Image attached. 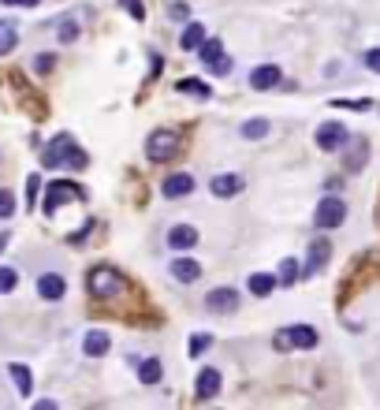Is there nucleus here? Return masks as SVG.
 <instances>
[{
    "instance_id": "1",
    "label": "nucleus",
    "mask_w": 380,
    "mask_h": 410,
    "mask_svg": "<svg viewBox=\"0 0 380 410\" xmlns=\"http://www.w3.org/2000/svg\"><path fill=\"white\" fill-rule=\"evenodd\" d=\"M41 164L45 168H86V153L75 145V138L71 135H56L53 142L45 145V153H41Z\"/></svg>"
},
{
    "instance_id": "2",
    "label": "nucleus",
    "mask_w": 380,
    "mask_h": 410,
    "mask_svg": "<svg viewBox=\"0 0 380 410\" xmlns=\"http://www.w3.org/2000/svg\"><path fill=\"white\" fill-rule=\"evenodd\" d=\"M272 347L276 351H313L317 347V332H313L309 324H291L284 332H276Z\"/></svg>"
},
{
    "instance_id": "3",
    "label": "nucleus",
    "mask_w": 380,
    "mask_h": 410,
    "mask_svg": "<svg viewBox=\"0 0 380 410\" xmlns=\"http://www.w3.org/2000/svg\"><path fill=\"white\" fill-rule=\"evenodd\" d=\"M86 287H90V294H97V299H112V294L123 291V276L115 272L112 265H97L86 276Z\"/></svg>"
},
{
    "instance_id": "4",
    "label": "nucleus",
    "mask_w": 380,
    "mask_h": 410,
    "mask_svg": "<svg viewBox=\"0 0 380 410\" xmlns=\"http://www.w3.org/2000/svg\"><path fill=\"white\" fill-rule=\"evenodd\" d=\"M175 150H179V135H175V130H153V135L145 138V157H150L153 164L172 160Z\"/></svg>"
},
{
    "instance_id": "5",
    "label": "nucleus",
    "mask_w": 380,
    "mask_h": 410,
    "mask_svg": "<svg viewBox=\"0 0 380 410\" xmlns=\"http://www.w3.org/2000/svg\"><path fill=\"white\" fill-rule=\"evenodd\" d=\"M346 220V202L343 198H324L321 205H317V212H313V224L321 227V232H332V227H339Z\"/></svg>"
},
{
    "instance_id": "6",
    "label": "nucleus",
    "mask_w": 380,
    "mask_h": 410,
    "mask_svg": "<svg viewBox=\"0 0 380 410\" xmlns=\"http://www.w3.org/2000/svg\"><path fill=\"white\" fill-rule=\"evenodd\" d=\"M197 60H202L212 75H227V71H231V56L224 53V45H220L217 38H205V41H202V48H197Z\"/></svg>"
},
{
    "instance_id": "7",
    "label": "nucleus",
    "mask_w": 380,
    "mask_h": 410,
    "mask_svg": "<svg viewBox=\"0 0 380 410\" xmlns=\"http://www.w3.org/2000/svg\"><path fill=\"white\" fill-rule=\"evenodd\" d=\"M346 142H351V130H346L343 123L328 120V123H321V127H317V145H321L324 153H336V150H343Z\"/></svg>"
},
{
    "instance_id": "8",
    "label": "nucleus",
    "mask_w": 380,
    "mask_h": 410,
    "mask_svg": "<svg viewBox=\"0 0 380 410\" xmlns=\"http://www.w3.org/2000/svg\"><path fill=\"white\" fill-rule=\"evenodd\" d=\"M68 202H82V190L75 183H68V179L48 183V190H45V212H56L60 205H68Z\"/></svg>"
},
{
    "instance_id": "9",
    "label": "nucleus",
    "mask_w": 380,
    "mask_h": 410,
    "mask_svg": "<svg viewBox=\"0 0 380 410\" xmlns=\"http://www.w3.org/2000/svg\"><path fill=\"white\" fill-rule=\"evenodd\" d=\"M205 309L209 314H235L239 309V291L235 287H217L205 294Z\"/></svg>"
},
{
    "instance_id": "10",
    "label": "nucleus",
    "mask_w": 380,
    "mask_h": 410,
    "mask_svg": "<svg viewBox=\"0 0 380 410\" xmlns=\"http://www.w3.org/2000/svg\"><path fill=\"white\" fill-rule=\"evenodd\" d=\"M328 254H332V246H328V239H313V242H309V254H306V265H302V272H306V276H317V272L324 269Z\"/></svg>"
},
{
    "instance_id": "11",
    "label": "nucleus",
    "mask_w": 380,
    "mask_h": 410,
    "mask_svg": "<svg viewBox=\"0 0 380 410\" xmlns=\"http://www.w3.org/2000/svg\"><path fill=\"white\" fill-rule=\"evenodd\" d=\"M63 291H68V284H63V276H56V272H45V276H38V294L45 302H60L63 299Z\"/></svg>"
},
{
    "instance_id": "12",
    "label": "nucleus",
    "mask_w": 380,
    "mask_h": 410,
    "mask_svg": "<svg viewBox=\"0 0 380 410\" xmlns=\"http://www.w3.org/2000/svg\"><path fill=\"white\" fill-rule=\"evenodd\" d=\"M209 190L217 194V198H235V194L242 190V175H235V172L212 175V183H209Z\"/></svg>"
},
{
    "instance_id": "13",
    "label": "nucleus",
    "mask_w": 380,
    "mask_h": 410,
    "mask_svg": "<svg viewBox=\"0 0 380 410\" xmlns=\"http://www.w3.org/2000/svg\"><path fill=\"white\" fill-rule=\"evenodd\" d=\"M172 276L179 284H194L197 276H202V261H194V257H175L172 261Z\"/></svg>"
},
{
    "instance_id": "14",
    "label": "nucleus",
    "mask_w": 380,
    "mask_h": 410,
    "mask_svg": "<svg viewBox=\"0 0 380 410\" xmlns=\"http://www.w3.org/2000/svg\"><path fill=\"white\" fill-rule=\"evenodd\" d=\"M250 86L254 90H276L279 86V68H276V63H261V68H254Z\"/></svg>"
},
{
    "instance_id": "15",
    "label": "nucleus",
    "mask_w": 380,
    "mask_h": 410,
    "mask_svg": "<svg viewBox=\"0 0 380 410\" xmlns=\"http://www.w3.org/2000/svg\"><path fill=\"white\" fill-rule=\"evenodd\" d=\"M108 347H112V339H108V332H101V328H93V332L82 336V351H86L90 358L108 354Z\"/></svg>"
},
{
    "instance_id": "16",
    "label": "nucleus",
    "mask_w": 380,
    "mask_h": 410,
    "mask_svg": "<svg viewBox=\"0 0 380 410\" xmlns=\"http://www.w3.org/2000/svg\"><path fill=\"white\" fill-rule=\"evenodd\" d=\"M197 399H212V396H217V391H220V373L217 369H202V373H197Z\"/></svg>"
},
{
    "instance_id": "17",
    "label": "nucleus",
    "mask_w": 380,
    "mask_h": 410,
    "mask_svg": "<svg viewBox=\"0 0 380 410\" xmlns=\"http://www.w3.org/2000/svg\"><path fill=\"white\" fill-rule=\"evenodd\" d=\"M202 41H205V23H187L183 38H179V48H183V53H197Z\"/></svg>"
},
{
    "instance_id": "18",
    "label": "nucleus",
    "mask_w": 380,
    "mask_h": 410,
    "mask_svg": "<svg viewBox=\"0 0 380 410\" xmlns=\"http://www.w3.org/2000/svg\"><path fill=\"white\" fill-rule=\"evenodd\" d=\"M190 190H194V179L187 172L164 179V194H168V198H183V194H190Z\"/></svg>"
},
{
    "instance_id": "19",
    "label": "nucleus",
    "mask_w": 380,
    "mask_h": 410,
    "mask_svg": "<svg viewBox=\"0 0 380 410\" xmlns=\"http://www.w3.org/2000/svg\"><path fill=\"white\" fill-rule=\"evenodd\" d=\"M168 242H172V250H190V246L197 242V232L190 224H179V227H172L168 232Z\"/></svg>"
},
{
    "instance_id": "20",
    "label": "nucleus",
    "mask_w": 380,
    "mask_h": 410,
    "mask_svg": "<svg viewBox=\"0 0 380 410\" xmlns=\"http://www.w3.org/2000/svg\"><path fill=\"white\" fill-rule=\"evenodd\" d=\"M366 160H369V142L358 138V150H346L343 164H346V172H361V168H366Z\"/></svg>"
},
{
    "instance_id": "21",
    "label": "nucleus",
    "mask_w": 380,
    "mask_h": 410,
    "mask_svg": "<svg viewBox=\"0 0 380 410\" xmlns=\"http://www.w3.org/2000/svg\"><path fill=\"white\" fill-rule=\"evenodd\" d=\"M276 284H279V276L254 272V276H250V284H246V287H250V291L257 294V299H265V294H272V291H276Z\"/></svg>"
},
{
    "instance_id": "22",
    "label": "nucleus",
    "mask_w": 380,
    "mask_h": 410,
    "mask_svg": "<svg viewBox=\"0 0 380 410\" xmlns=\"http://www.w3.org/2000/svg\"><path fill=\"white\" fill-rule=\"evenodd\" d=\"M8 373H11L15 388H19L23 396H30V388H34V376H30V369H26V366H19V362H11V366H8Z\"/></svg>"
},
{
    "instance_id": "23",
    "label": "nucleus",
    "mask_w": 380,
    "mask_h": 410,
    "mask_svg": "<svg viewBox=\"0 0 380 410\" xmlns=\"http://www.w3.org/2000/svg\"><path fill=\"white\" fill-rule=\"evenodd\" d=\"M175 90H183V93H190V97H202V101H209V97H212V86H209V82H197V78L175 82Z\"/></svg>"
},
{
    "instance_id": "24",
    "label": "nucleus",
    "mask_w": 380,
    "mask_h": 410,
    "mask_svg": "<svg viewBox=\"0 0 380 410\" xmlns=\"http://www.w3.org/2000/svg\"><path fill=\"white\" fill-rule=\"evenodd\" d=\"M138 376H142V384H160V376H164L160 358H145V362L138 366Z\"/></svg>"
},
{
    "instance_id": "25",
    "label": "nucleus",
    "mask_w": 380,
    "mask_h": 410,
    "mask_svg": "<svg viewBox=\"0 0 380 410\" xmlns=\"http://www.w3.org/2000/svg\"><path fill=\"white\" fill-rule=\"evenodd\" d=\"M302 265H299V261H294V257H284V265H279V284H294V280H302Z\"/></svg>"
},
{
    "instance_id": "26",
    "label": "nucleus",
    "mask_w": 380,
    "mask_h": 410,
    "mask_svg": "<svg viewBox=\"0 0 380 410\" xmlns=\"http://www.w3.org/2000/svg\"><path fill=\"white\" fill-rule=\"evenodd\" d=\"M15 45H19V34H15V26L0 19V56H8Z\"/></svg>"
},
{
    "instance_id": "27",
    "label": "nucleus",
    "mask_w": 380,
    "mask_h": 410,
    "mask_svg": "<svg viewBox=\"0 0 380 410\" xmlns=\"http://www.w3.org/2000/svg\"><path fill=\"white\" fill-rule=\"evenodd\" d=\"M269 135V120H246L242 123V138L246 142H257V138H265Z\"/></svg>"
},
{
    "instance_id": "28",
    "label": "nucleus",
    "mask_w": 380,
    "mask_h": 410,
    "mask_svg": "<svg viewBox=\"0 0 380 410\" xmlns=\"http://www.w3.org/2000/svg\"><path fill=\"white\" fill-rule=\"evenodd\" d=\"M209 347H212V336H209V332H194V336H190V354H194V358H202Z\"/></svg>"
},
{
    "instance_id": "29",
    "label": "nucleus",
    "mask_w": 380,
    "mask_h": 410,
    "mask_svg": "<svg viewBox=\"0 0 380 410\" xmlns=\"http://www.w3.org/2000/svg\"><path fill=\"white\" fill-rule=\"evenodd\" d=\"M15 284H19V272L15 269H0V294H8V291H15Z\"/></svg>"
},
{
    "instance_id": "30",
    "label": "nucleus",
    "mask_w": 380,
    "mask_h": 410,
    "mask_svg": "<svg viewBox=\"0 0 380 410\" xmlns=\"http://www.w3.org/2000/svg\"><path fill=\"white\" fill-rule=\"evenodd\" d=\"M78 38V23L75 19H63V26H60V41L68 45V41H75Z\"/></svg>"
},
{
    "instance_id": "31",
    "label": "nucleus",
    "mask_w": 380,
    "mask_h": 410,
    "mask_svg": "<svg viewBox=\"0 0 380 410\" xmlns=\"http://www.w3.org/2000/svg\"><path fill=\"white\" fill-rule=\"evenodd\" d=\"M11 212H15V194L0 190V217H11Z\"/></svg>"
},
{
    "instance_id": "32",
    "label": "nucleus",
    "mask_w": 380,
    "mask_h": 410,
    "mask_svg": "<svg viewBox=\"0 0 380 410\" xmlns=\"http://www.w3.org/2000/svg\"><path fill=\"white\" fill-rule=\"evenodd\" d=\"M120 4L135 15V19H145V4H142V0H120Z\"/></svg>"
},
{
    "instance_id": "33",
    "label": "nucleus",
    "mask_w": 380,
    "mask_h": 410,
    "mask_svg": "<svg viewBox=\"0 0 380 410\" xmlns=\"http://www.w3.org/2000/svg\"><path fill=\"white\" fill-rule=\"evenodd\" d=\"M366 68L380 75V48H369V53H366Z\"/></svg>"
},
{
    "instance_id": "34",
    "label": "nucleus",
    "mask_w": 380,
    "mask_h": 410,
    "mask_svg": "<svg viewBox=\"0 0 380 410\" xmlns=\"http://www.w3.org/2000/svg\"><path fill=\"white\" fill-rule=\"evenodd\" d=\"M34 198H38V175H30L26 179V205H34Z\"/></svg>"
},
{
    "instance_id": "35",
    "label": "nucleus",
    "mask_w": 380,
    "mask_h": 410,
    "mask_svg": "<svg viewBox=\"0 0 380 410\" xmlns=\"http://www.w3.org/2000/svg\"><path fill=\"white\" fill-rule=\"evenodd\" d=\"M0 4H11V8H34L41 0H0Z\"/></svg>"
},
{
    "instance_id": "36",
    "label": "nucleus",
    "mask_w": 380,
    "mask_h": 410,
    "mask_svg": "<svg viewBox=\"0 0 380 410\" xmlns=\"http://www.w3.org/2000/svg\"><path fill=\"white\" fill-rule=\"evenodd\" d=\"M34 68H38V71H48V68H53V56H38Z\"/></svg>"
},
{
    "instance_id": "37",
    "label": "nucleus",
    "mask_w": 380,
    "mask_h": 410,
    "mask_svg": "<svg viewBox=\"0 0 380 410\" xmlns=\"http://www.w3.org/2000/svg\"><path fill=\"white\" fill-rule=\"evenodd\" d=\"M339 108H369V101H336Z\"/></svg>"
},
{
    "instance_id": "38",
    "label": "nucleus",
    "mask_w": 380,
    "mask_h": 410,
    "mask_svg": "<svg viewBox=\"0 0 380 410\" xmlns=\"http://www.w3.org/2000/svg\"><path fill=\"white\" fill-rule=\"evenodd\" d=\"M4 242H8V235H0V250H4Z\"/></svg>"
}]
</instances>
